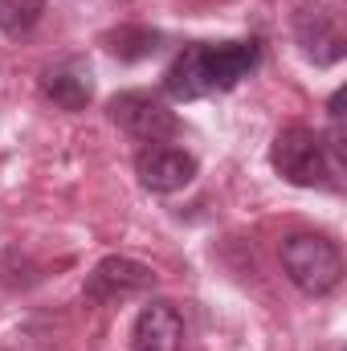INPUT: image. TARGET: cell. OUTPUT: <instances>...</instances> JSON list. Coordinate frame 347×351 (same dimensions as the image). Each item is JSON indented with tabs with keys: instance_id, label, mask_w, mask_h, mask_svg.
Instances as JSON below:
<instances>
[{
	"instance_id": "cell-1",
	"label": "cell",
	"mask_w": 347,
	"mask_h": 351,
	"mask_svg": "<svg viewBox=\"0 0 347 351\" xmlns=\"http://www.w3.org/2000/svg\"><path fill=\"white\" fill-rule=\"evenodd\" d=\"M261 62V45L250 41H196L184 45L172 58V66L164 70V94L176 102H196L204 94H225V90L241 86Z\"/></svg>"
},
{
	"instance_id": "cell-2",
	"label": "cell",
	"mask_w": 347,
	"mask_h": 351,
	"mask_svg": "<svg viewBox=\"0 0 347 351\" xmlns=\"http://www.w3.org/2000/svg\"><path fill=\"white\" fill-rule=\"evenodd\" d=\"M270 164L274 172L282 176L286 184L294 188H327V192H339V172L331 168V156L323 147V135L311 131V127H282L270 143Z\"/></svg>"
},
{
	"instance_id": "cell-3",
	"label": "cell",
	"mask_w": 347,
	"mask_h": 351,
	"mask_svg": "<svg viewBox=\"0 0 347 351\" xmlns=\"http://www.w3.org/2000/svg\"><path fill=\"white\" fill-rule=\"evenodd\" d=\"M286 278L307 294V298H323L344 282V254L335 241H327L323 233H290L278 250Z\"/></svg>"
},
{
	"instance_id": "cell-4",
	"label": "cell",
	"mask_w": 347,
	"mask_h": 351,
	"mask_svg": "<svg viewBox=\"0 0 347 351\" xmlns=\"http://www.w3.org/2000/svg\"><path fill=\"white\" fill-rule=\"evenodd\" d=\"M106 110H110V123H115L123 135H131L135 143H143V147H147V143H168L176 131H180L176 110H168L164 98L143 94V90L115 94Z\"/></svg>"
},
{
	"instance_id": "cell-5",
	"label": "cell",
	"mask_w": 347,
	"mask_h": 351,
	"mask_svg": "<svg viewBox=\"0 0 347 351\" xmlns=\"http://www.w3.org/2000/svg\"><path fill=\"white\" fill-rule=\"evenodd\" d=\"M294 41L302 49L307 62L315 66H335L339 58L347 53V37L344 25H339V12L327 8V4H302L294 12Z\"/></svg>"
},
{
	"instance_id": "cell-6",
	"label": "cell",
	"mask_w": 347,
	"mask_h": 351,
	"mask_svg": "<svg viewBox=\"0 0 347 351\" xmlns=\"http://www.w3.org/2000/svg\"><path fill=\"white\" fill-rule=\"evenodd\" d=\"M152 286H156V269H152V265L135 262V258H119V254H110V258H102V262L86 274L82 298L106 306V302H123V298L147 294Z\"/></svg>"
},
{
	"instance_id": "cell-7",
	"label": "cell",
	"mask_w": 347,
	"mask_h": 351,
	"mask_svg": "<svg viewBox=\"0 0 347 351\" xmlns=\"http://www.w3.org/2000/svg\"><path fill=\"white\" fill-rule=\"evenodd\" d=\"M135 176L147 192H180L196 180V160L184 152V147H172V143H147L139 156H135Z\"/></svg>"
},
{
	"instance_id": "cell-8",
	"label": "cell",
	"mask_w": 347,
	"mask_h": 351,
	"mask_svg": "<svg viewBox=\"0 0 347 351\" xmlns=\"http://www.w3.org/2000/svg\"><path fill=\"white\" fill-rule=\"evenodd\" d=\"M131 351H184V319L168 298L139 306L131 323Z\"/></svg>"
},
{
	"instance_id": "cell-9",
	"label": "cell",
	"mask_w": 347,
	"mask_h": 351,
	"mask_svg": "<svg viewBox=\"0 0 347 351\" xmlns=\"http://www.w3.org/2000/svg\"><path fill=\"white\" fill-rule=\"evenodd\" d=\"M41 94L62 110H86L94 98V74L86 58H62L41 70Z\"/></svg>"
},
{
	"instance_id": "cell-10",
	"label": "cell",
	"mask_w": 347,
	"mask_h": 351,
	"mask_svg": "<svg viewBox=\"0 0 347 351\" xmlns=\"http://www.w3.org/2000/svg\"><path fill=\"white\" fill-rule=\"evenodd\" d=\"M102 45L119 62H143V58H152L164 45V33L160 29H147V25H119V29L102 33Z\"/></svg>"
},
{
	"instance_id": "cell-11",
	"label": "cell",
	"mask_w": 347,
	"mask_h": 351,
	"mask_svg": "<svg viewBox=\"0 0 347 351\" xmlns=\"http://www.w3.org/2000/svg\"><path fill=\"white\" fill-rule=\"evenodd\" d=\"M45 16V0H0V33L21 41L29 37Z\"/></svg>"
}]
</instances>
